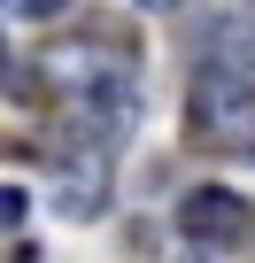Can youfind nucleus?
<instances>
[{
  "label": "nucleus",
  "mask_w": 255,
  "mask_h": 263,
  "mask_svg": "<svg viewBox=\"0 0 255 263\" xmlns=\"http://www.w3.org/2000/svg\"><path fill=\"white\" fill-rule=\"evenodd\" d=\"M209 62H217V70H247V78H255V24H224V31L209 39Z\"/></svg>",
  "instance_id": "4"
},
{
  "label": "nucleus",
  "mask_w": 255,
  "mask_h": 263,
  "mask_svg": "<svg viewBox=\"0 0 255 263\" xmlns=\"http://www.w3.org/2000/svg\"><path fill=\"white\" fill-rule=\"evenodd\" d=\"M85 116H93L101 132H132V116H140V101L124 93L116 78H101V85H85Z\"/></svg>",
  "instance_id": "3"
},
{
  "label": "nucleus",
  "mask_w": 255,
  "mask_h": 263,
  "mask_svg": "<svg viewBox=\"0 0 255 263\" xmlns=\"http://www.w3.org/2000/svg\"><path fill=\"white\" fill-rule=\"evenodd\" d=\"M178 217H186V232H193V240H217V248H232V240H247V232H255V209H247L232 186H193Z\"/></svg>",
  "instance_id": "1"
},
{
  "label": "nucleus",
  "mask_w": 255,
  "mask_h": 263,
  "mask_svg": "<svg viewBox=\"0 0 255 263\" xmlns=\"http://www.w3.org/2000/svg\"><path fill=\"white\" fill-rule=\"evenodd\" d=\"M247 108H255V85H247V70H201V85H193V116L209 124V132H240L247 124Z\"/></svg>",
  "instance_id": "2"
},
{
  "label": "nucleus",
  "mask_w": 255,
  "mask_h": 263,
  "mask_svg": "<svg viewBox=\"0 0 255 263\" xmlns=\"http://www.w3.org/2000/svg\"><path fill=\"white\" fill-rule=\"evenodd\" d=\"M101 186H108V178H101V163L85 155V163L62 178V209H70V217H93V209H101Z\"/></svg>",
  "instance_id": "5"
},
{
  "label": "nucleus",
  "mask_w": 255,
  "mask_h": 263,
  "mask_svg": "<svg viewBox=\"0 0 255 263\" xmlns=\"http://www.w3.org/2000/svg\"><path fill=\"white\" fill-rule=\"evenodd\" d=\"M31 217V194L24 186H0V224H24Z\"/></svg>",
  "instance_id": "6"
},
{
  "label": "nucleus",
  "mask_w": 255,
  "mask_h": 263,
  "mask_svg": "<svg viewBox=\"0 0 255 263\" xmlns=\"http://www.w3.org/2000/svg\"><path fill=\"white\" fill-rule=\"evenodd\" d=\"M140 8H178V0H140Z\"/></svg>",
  "instance_id": "7"
}]
</instances>
